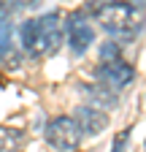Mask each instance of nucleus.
Listing matches in <instances>:
<instances>
[{
    "label": "nucleus",
    "mask_w": 146,
    "mask_h": 152,
    "mask_svg": "<svg viewBox=\"0 0 146 152\" xmlns=\"http://www.w3.org/2000/svg\"><path fill=\"white\" fill-rule=\"evenodd\" d=\"M127 139H130V130L119 133V136L114 139V147H111V152H124V147H127Z\"/></svg>",
    "instance_id": "9b49d317"
},
{
    "label": "nucleus",
    "mask_w": 146,
    "mask_h": 152,
    "mask_svg": "<svg viewBox=\"0 0 146 152\" xmlns=\"http://www.w3.org/2000/svg\"><path fill=\"white\" fill-rule=\"evenodd\" d=\"M73 120L79 122L81 136H98V133H103V130L108 128V114H106L100 106H95V103H89V106H76Z\"/></svg>",
    "instance_id": "423d86ee"
},
{
    "label": "nucleus",
    "mask_w": 146,
    "mask_h": 152,
    "mask_svg": "<svg viewBox=\"0 0 146 152\" xmlns=\"http://www.w3.org/2000/svg\"><path fill=\"white\" fill-rule=\"evenodd\" d=\"M84 95L89 101H92L95 106H103V109H116L119 98H116V90L108 87V84H84Z\"/></svg>",
    "instance_id": "0eeeda50"
},
{
    "label": "nucleus",
    "mask_w": 146,
    "mask_h": 152,
    "mask_svg": "<svg viewBox=\"0 0 146 152\" xmlns=\"http://www.w3.org/2000/svg\"><path fill=\"white\" fill-rule=\"evenodd\" d=\"M8 35H11V22L8 19H0V41H6Z\"/></svg>",
    "instance_id": "ddd939ff"
},
{
    "label": "nucleus",
    "mask_w": 146,
    "mask_h": 152,
    "mask_svg": "<svg viewBox=\"0 0 146 152\" xmlns=\"http://www.w3.org/2000/svg\"><path fill=\"white\" fill-rule=\"evenodd\" d=\"M19 38H22V49L35 57V60H43L51 57L62 44V19L60 14H43L38 19H27L19 25Z\"/></svg>",
    "instance_id": "f257e3e1"
},
{
    "label": "nucleus",
    "mask_w": 146,
    "mask_h": 152,
    "mask_svg": "<svg viewBox=\"0 0 146 152\" xmlns=\"http://www.w3.org/2000/svg\"><path fill=\"white\" fill-rule=\"evenodd\" d=\"M0 65L8 68V71H14V68L22 65V52L16 49V44H11L8 38L0 41Z\"/></svg>",
    "instance_id": "6e6552de"
},
{
    "label": "nucleus",
    "mask_w": 146,
    "mask_h": 152,
    "mask_svg": "<svg viewBox=\"0 0 146 152\" xmlns=\"http://www.w3.org/2000/svg\"><path fill=\"white\" fill-rule=\"evenodd\" d=\"M19 144H22V133L0 128V152H19Z\"/></svg>",
    "instance_id": "1a4fd4ad"
},
{
    "label": "nucleus",
    "mask_w": 146,
    "mask_h": 152,
    "mask_svg": "<svg viewBox=\"0 0 146 152\" xmlns=\"http://www.w3.org/2000/svg\"><path fill=\"white\" fill-rule=\"evenodd\" d=\"M95 19L100 22V27L106 33L119 35V38H133L143 25V11L133 3L114 0V3H103L95 11Z\"/></svg>",
    "instance_id": "f03ea898"
},
{
    "label": "nucleus",
    "mask_w": 146,
    "mask_h": 152,
    "mask_svg": "<svg viewBox=\"0 0 146 152\" xmlns=\"http://www.w3.org/2000/svg\"><path fill=\"white\" fill-rule=\"evenodd\" d=\"M46 141L54 149H76L81 144V128L73 117H54L46 125Z\"/></svg>",
    "instance_id": "7ed1b4c3"
},
{
    "label": "nucleus",
    "mask_w": 146,
    "mask_h": 152,
    "mask_svg": "<svg viewBox=\"0 0 146 152\" xmlns=\"http://www.w3.org/2000/svg\"><path fill=\"white\" fill-rule=\"evenodd\" d=\"M14 14V0H0V19H11Z\"/></svg>",
    "instance_id": "f8f14e48"
},
{
    "label": "nucleus",
    "mask_w": 146,
    "mask_h": 152,
    "mask_svg": "<svg viewBox=\"0 0 146 152\" xmlns=\"http://www.w3.org/2000/svg\"><path fill=\"white\" fill-rule=\"evenodd\" d=\"M92 41H95L92 25L87 22V16L81 11H73L70 19H68V44H70V49L76 54H84L89 46H92Z\"/></svg>",
    "instance_id": "39448f33"
},
{
    "label": "nucleus",
    "mask_w": 146,
    "mask_h": 152,
    "mask_svg": "<svg viewBox=\"0 0 146 152\" xmlns=\"http://www.w3.org/2000/svg\"><path fill=\"white\" fill-rule=\"evenodd\" d=\"M98 76H100V82H103V84L114 87V90H124L127 84L135 79V68H133V65L119 54V57L100 60V65H98Z\"/></svg>",
    "instance_id": "20e7f679"
},
{
    "label": "nucleus",
    "mask_w": 146,
    "mask_h": 152,
    "mask_svg": "<svg viewBox=\"0 0 146 152\" xmlns=\"http://www.w3.org/2000/svg\"><path fill=\"white\" fill-rule=\"evenodd\" d=\"M108 57H119V44L116 41H108L100 46V60H108Z\"/></svg>",
    "instance_id": "9d476101"
}]
</instances>
